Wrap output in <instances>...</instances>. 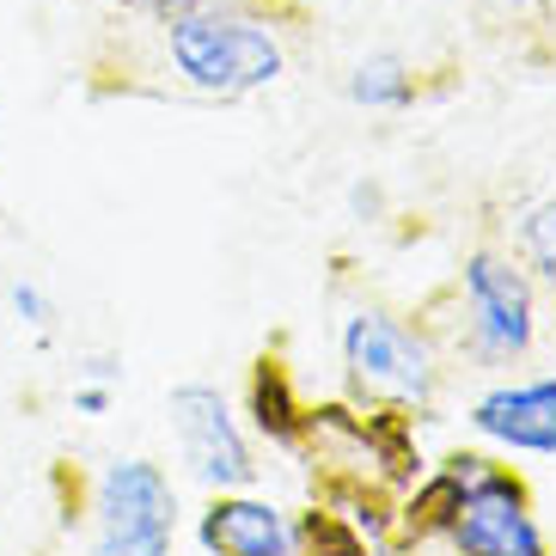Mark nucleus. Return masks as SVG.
<instances>
[{
	"instance_id": "1",
	"label": "nucleus",
	"mask_w": 556,
	"mask_h": 556,
	"mask_svg": "<svg viewBox=\"0 0 556 556\" xmlns=\"http://www.w3.org/2000/svg\"><path fill=\"white\" fill-rule=\"evenodd\" d=\"M160 31H165V67L197 99L232 104V99H251V92H263V86H276L288 74V43L257 13V0L197 7V13L160 25Z\"/></svg>"
},
{
	"instance_id": "2",
	"label": "nucleus",
	"mask_w": 556,
	"mask_h": 556,
	"mask_svg": "<svg viewBox=\"0 0 556 556\" xmlns=\"http://www.w3.org/2000/svg\"><path fill=\"white\" fill-rule=\"evenodd\" d=\"M343 367L355 397L367 404H428L441 386L434 349L409 325H397L392 312H355L343 325Z\"/></svg>"
},
{
	"instance_id": "3",
	"label": "nucleus",
	"mask_w": 556,
	"mask_h": 556,
	"mask_svg": "<svg viewBox=\"0 0 556 556\" xmlns=\"http://www.w3.org/2000/svg\"><path fill=\"white\" fill-rule=\"evenodd\" d=\"M446 544H453V556H551L539 520H532V502H526V483L490 465L483 453H471Z\"/></svg>"
},
{
	"instance_id": "4",
	"label": "nucleus",
	"mask_w": 556,
	"mask_h": 556,
	"mask_svg": "<svg viewBox=\"0 0 556 556\" xmlns=\"http://www.w3.org/2000/svg\"><path fill=\"white\" fill-rule=\"evenodd\" d=\"M172 428H178V446H184V458H190V471H197L214 495L251 490V483H257L245 428H239L232 404L214 392V386H178V392H172Z\"/></svg>"
},
{
	"instance_id": "5",
	"label": "nucleus",
	"mask_w": 556,
	"mask_h": 556,
	"mask_svg": "<svg viewBox=\"0 0 556 556\" xmlns=\"http://www.w3.org/2000/svg\"><path fill=\"white\" fill-rule=\"evenodd\" d=\"M465 306H471V349L483 361H514L532 349V281L495 251L465 257Z\"/></svg>"
},
{
	"instance_id": "6",
	"label": "nucleus",
	"mask_w": 556,
	"mask_h": 556,
	"mask_svg": "<svg viewBox=\"0 0 556 556\" xmlns=\"http://www.w3.org/2000/svg\"><path fill=\"white\" fill-rule=\"evenodd\" d=\"M197 532L214 556H300V526L276 502H257L239 490L214 495Z\"/></svg>"
},
{
	"instance_id": "7",
	"label": "nucleus",
	"mask_w": 556,
	"mask_h": 556,
	"mask_svg": "<svg viewBox=\"0 0 556 556\" xmlns=\"http://www.w3.org/2000/svg\"><path fill=\"white\" fill-rule=\"evenodd\" d=\"M471 428L507 453H556V379L483 392L471 404Z\"/></svg>"
},
{
	"instance_id": "8",
	"label": "nucleus",
	"mask_w": 556,
	"mask_h": 556,
	"mask_svg": "<svg viewBox=\"0 0 556 556\" xmlns=\"http://www.w3.org/2000/svg\"><path fill=\"white\" fill-rule=\"evenodd\" d=\"M251 422H257V434H269L276 446H300V441H306L312 409L300 404L294 379H288V367H281L276 355H263L257 374H251Z\"/></svg>"
},
{
	"instance_id": "9",
	"label": "nucleus",
	"mask_w": 556,
	"mask_h": 556,
	"mask_svg": "<svg viewBox=\"0 0 556 556\" xmlns=\"http://www.w3.org/2000/svg\"><path fill=\"white\" fill-rule=\"evenodd\" d=\"M349 99L367 104V111H397V104L416 99V74H409L404 55H367L349 74Z\"/></svg>"
},
{
	"instance_id": "10",
	"label": "nucleus",
	"mask_w": 556,
	"mask_h": 556,
	"mask_svg": "<svg viewBox=\"0 0 556 556\" xmlns=\"http://www.w3.org/2000/svg\"><path fill=\"white\" fill-rule=\"evenodd\" d=\"M300 526V556H367V539H361V526L343 520V514H318L312 507Z\"/></svg>"
},
{
	"instance_id": "11",
	"label": "nucleus",
	"mask_w": 556,
	"mask_h": 556,
	"mask_svg": "<svg viewBox=\"0 0 556 556\" xmlns=\"http://www.w3.org/2000/svg\"><path fill=\"white\" fill-rule=\"evenodd\" d=\"M520 251H526V263L556 288V202H539V208L520 220Z\"/></svg>"
},
{
	"instance_id": "12",
	"label": "nucleus",
	"mask_w": 556,
	"mask_h": 556,
	"mask_svg": "<svg viewBox=\"0 0 556 556\" xmlns=\"http://www.w3.org/2000/svg\"><path fill=\"white\" fill-rule=\"evenodd\" d=\"M92 556H172V532H99Z\"/></svg>"
},
{
	"instance_id": "13",
	"label": "nucleus",
	"mask_w": 556,
	"mask_h": 556,
	"mask_svg": "<svg viewBox=\"0 0 556 556\" xmlns=\"http://www.w3.org/2000/svg\"><path fill=\"white\" fill-rule=\"evenodd\" d=\"M129 18H148V25H172V18L197 13V7H220V0H116Z\"/></svg>"
},
{
	"instance_id": "14",
	"label": "nucleus",
	"mask_w": 556,
	"mask_h": 556,
	"mask_svg": "<svg viewBox=\"0 0 556 556\" xmlns=\"http://www.w3.org/2000/svg\"><path fill=\"white\" fill-rule=\"evenodd\" d=\"M13 312L25 318V325H37V330L55 325V306H50V294H43L37 281H13Z\"/></svg>"
},
{
	"instance_id": "15",
	"label": "nucleus",
	"mask_w": 556,
	"mask_h": 556,
	"mask_svg": "<svg viewBox=\"0 0 556 556\" xmlns=\"http://www.w3.org/2000/svg\"><path fill=\"white\" fill-rule=\"evenodd\" d=\"M74 404H80L86 416H99V409L111 404V392H104V386H80V392H74Z\"/></svg>"
}]
</instances>
